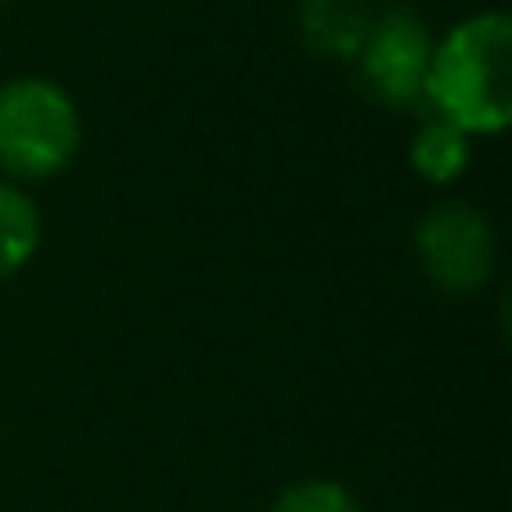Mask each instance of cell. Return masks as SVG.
<instances>
[{"label":"cell","instance_id":"cell-1","mask_svg":"<svg viewBox=\"0 0 512 512\" xmlns=\"http://www.w3.org/2000/svg\"><path fill=\"white\" fill-rule=\"evenodd\" d=\"M423 108L477 135H499L512 122V18L504 9L468 14L432 45Z\"/></svg>","mask_w":512,"mask_h":512},{"label":"cell","instance_id":"cell-2","mask_svg":"<svg viewBox=\"0 0 512 512\" xmlns=\"http://www.w3.org/2000/svg\"><path fill=\"white\" fill-rule=\"evenodd\" d=\"M81 108L59 81L14 77L0 86V180L41 185L77 162Z\"/></svg>","mask_w":512,"mask_h":512},{"label":"cell","instance_id":"cell-3","mask_svg":"<svg viewBox=\"0 0 512 512\" xmlns=\"http://www.w3.org/2000/svg\"><path fill=\"white\" fill-rule=\"evenodd\" d=\"M414 256L441 297H477L499 270V234L481 207L445 198L418 216Z\"/></svg>","mask_w":512,"mask_h":512},{"label":"cell","instance_id":"cell-4","mask_svg":"<svg viewBox=\"0 0 512 512\" xmlns=\"http://www.w3.org/2000/svg\"><path fill=\"white\" fill-rule=\"evenodd\" d=\"M432 27L409 5H391L373 14V27L364 36L360 54L351 59L355 86L364 99H373L387 113H414L423 108L427 63H432Z\"/></svg>","mask_w":512,"mask_h":512},{"label":"cell","instance_id":"cell-5","mask_svg":"<svg viewBox=\"0 0 512 512\" xmlns=\"http://www.w3.org/2000/svg\"><path fill=\"white\" fill-rule=\"evenodd\" d=\"M373 27L369 0H301L297 32L310 54L328 63H351Z\"/></svg>","mask_w":512,"mask_h":512},{"label":"cell","instance_id":"cell-6","mask_svg":"<svg viewBox=\"0 0 512 512\" xmlns=\"http://www.w3.org/2000/svg\"><path fill=\"white\" fill-rule=\"evenodd\" d=\"M409 167H414L427 185H454V180L472 167V135L441 122V117H427V122L418 126L414 144H409Z\"/></svg>","mask_w":512,"mask_h":512},{"label":"cell","instance_id":"cell-7","mask_svg":"<svg viewBox=\"0 0 512 512\" xmlns=\"http://www.w3.org/2000/svg\"><path fill=\"white\" fill-rule=\"evenodd\" d=\"M41 248V212L23 185L0 180V283L23 274Z\"/></svg>","mask_w":512,"mask_h":512},{"label":"cell","instance_id":"cell-8","mask_svg":"<svg viewBox=\"0 0 512 512\" xmlns=\"http://www.w3.org/2000/svg\"><path fill=\"white\" fill-rule=\"evenodd\" d=\"M270 512H364V504L342 486V481H328V477H306V481H292L274 495Z\"/></svg>","mask_w":512,"mask_h":512},{"label":"cell","instance_id":"cell-9","mask_svg":"<svg viewBox=\"0 0 512 512\" xmlns=\"http://www.w3.org/2000/svg\"><path fill=\"white\" fill-rule=\"evenodd\" d=\"M0 5H14V0H0Z\"/></svg>","mask_w":512,"mask_h":512}]
</instances>
